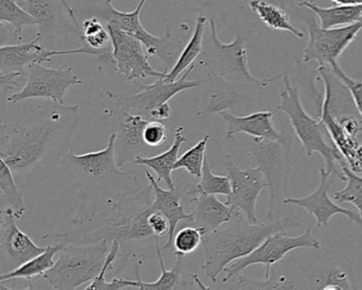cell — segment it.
I'll return each mask as SVG.
<instances>
[{
    "label": "cell",
    "instance_id": "6da1fadb",
    "mask_svg": "<svg viewBox=\"0 0 362 290\" xmlns=\"http://www.w3.org/2000/svg\"><path fill=\"white\" fill-rule=\"evenodd\" d=\"M80 122L79 105L54 100L37 103L13 122H1L0 160L22 190L39 187L69 152Z\"/></svg>",
    "mask_w": 362,
    "mask_h": 290
},
{
    "label": "cell",
    "instance_id": "7a4b0ae2",
    "mask_svg": "<svg viewBox=\"0 0 362 290\" xmlns=\"http://www.w3.org/2000/svg\"><path fill=\"white\" fill-rule=\"evenodd\" d=\"M151 190L149 184L97 201L94 207L79 211L69 232L47 234L44 239L64 243H95L107 239L111 243L119 241L122 247L154 236L148 224Z\"/></svg>",
    "mask_w": 362,
    "mask_h": 290
},
{
    "label": "cell",
    "instance_id": "3957f363",
    "mask_svg": "<svg viewBox=\"0 0 362 290\" xmlns=\"http://www.w3.org/2000/svg\"><path fill=\"white\" fill-rule=\"evenodd\" d=\"M298 226H300V222L291 217L251 222L240 214L203 237L205 260L202 269L205 275L215 283L226 267L249 255L269 235Z\"/></svg>",
    "mask_w": 362,
    "mask_h": 290
},
{
    "label": "cell",
    "instance_id": "277c9868",
    "mask_svg": "<svg viewBox=\"0 0 362 290\" xmlns=\"http://www.w3.org/2000/svg\"><path fill=\"white\" fill-rule=\"evenodd\" d=\"M149 0H139L133 11L124 12L116 9L113 0H74L73 7L78 21L98 18L103 23L113 24L143 43L148 56L156 57L164 63L166 69L173 67L186 45L185 35H173L167 25L166 35L156 37L150 33L141 24V13Z\"/></svg>",
    "mask_w": 362,
    "mask_h": 290
},
{
    "label": "cell",
    "instance_id": "5b68a950",
    "mask_svg": "<svg viewBox=\"0 0 362 290\" xmlns=\"http://www.w3.org/2000/svg\"><path fill=\"white\" fill-rule=\"evenodd\" d=\"M116 134H112L107 147L99 151L77 154L74 149L63 156L61 164L65 173L77 182L86 192L94 190L101 199L132 192L143 187V184L132 171L120 170L116 163Z\"/></svg>",
    "mask_w": 362,
    "mask_h": 290
},
{
    "label": "cell",
    "instance_id": "8992f818",
    "mask_svg": "<svg viewBox=\"0 0 362 290\" xmlns=\"http://www.w3.org/2000/svg\"><path fill=\"white\" fill-rule=\"evenodd\" d=\"M209 35L203 42L199 63L206 75L214 76L228 86L264 96V91L284 75L256 78L252 75L247 58V41L237 35L234 41L223 43L218 37L217 23L209 21Z\"/></svg>",
    "mask_w": 362,
    "mask_h": 290
},
{
    "label": "cell",
    "instance_id": "52a82bcc",
    "mask_svg": "<svg viewBox=\"0 0 362 290\" xmlns=\"http://www.w3.org/2000/svg\"><path fill=\"white\" fill-rule=\"evenodd\" d=\"M283 82L285 88L279 95L281 103L275 109V113L281 112L287 115L307 156L317 152L325 162L326 170L332 173L334 179L345 181L342 165L346 161L334 147L325 124L320 118L311 117L303 108L300 93L296 86H292L289 76L284 75Z\"/></svg>",
    "mask_w": 362,
    "mask_h": 290
},
{
    "label": "cell",
    "instance_id": "ba28073f",
    "mask_svg": "<svg viewBox=\"0 0 362 290\" xmlns=\"http://www.w3.org/2000/svg\"><path fill=\"white\" fill-rule=\"evenodd\" d=\"M107 239L95 243H65L56 264L43 277L54 289H77L100 273L107 254Z\"/></svg>",
    "mask_w": 362,
    "mask_h": 290
},
{
    "label": "cell",
    "instance_id": "9c48e42d",
    "mask_svg": "<svg viewBox=\"0 0 362 290\" xmlns=\"http://www.w3.org/2000/svg\"><path fill=\"white\" fill-rule=\"evenodd\" d=\"M250 156L257 162L262 169L270 190L267 220L272 221L276 216L277 204L288 198V183L293 170V164L290 160L287 143L252 139L249 145Z\"/></svg>",
    "mask_w": 362,
    "mask_h": 290
},
{
    "label": "cell",
    "instance_id": "30bf717a",
    "mask_svg": "<svg viewBox=\"0 0 362 290\" xmlns=\"http://www.w3.org/2000/svg\"><path fill=\"white\" fill-rule=\"evenodd\" d=\"M321 247L320 241L313 236L310 228L305 231L300 236H289L286 232H276L269 235L253 252L245 257L239 258L226 267L224 272L223 283L230 281L233 277L240 274L245 269L253 265H264L266 268L264 277H271V267L281 262L289 252L300 248H313L319 249Z\"/></svg>",
    "mask_w": 362,
    "mask_h": 290
},
{
    "label": "cell",
    "instance_id": "8fae6325",
    "mask_svg": "<svg viewBox=\"0 0 362 290\" xmlns=\"http://www.w3.org/2000/svg\"><path fill=\"white\" fill-rule=\"evenodd\" d=\"M308 43L303 52L304 64L317 62V66L338 62L343 52L362 30V21L349 26L322 28L315 18H305Z\"/></svg>",
    "mask_w": 362,
    "mask_h": 290
},
{
    "label": "cell",
    "instance_id": "7c38bea8",
    "mask_svg": "<svg viewBox=\"0 0 362 290\" xmlns=\"http://www.w3.org/2000/svg\"><path fill=\"white\" fill-rule=\"evenodd\" d=\"M28 81L26 86L16 94L8 97L12 105H18L28 99H49L64 103L65 93L71 86L83 83L74 73L73 67L49 69L42 63L29 65Z\"/></svg>",
    "mask_w": 362,
    "mask_h": 290
},
{
    "label": "cell",
    "instance_id": "4fadbf2b",
    "mask_svg": "<svg viewBox=\"0 0 362 290\" xmlns=\"http://www.w3.org/2000/svg\"><path fill=\"white\" fill-rule=\"evenodd\" d=\"M21 5L37 21V37L45 47L69 35H77L82 41L81 25L71 18V6L67 0H23Z\"/></svg>",
    "mask_w": 362,
    "mask_h": 290
},
{
    "label": "cell",
    "instance_id": "5bb4252c",
    "mask_svg": "<svg viewBox=\"0 0 362 290\" xmlns=\"http://www.w3.org/2000/svg\"><path fill=\"white\" fill-rule=\"evenodd\" d=\"M107 28L111 37L114 67L120 75L129 81L166 77L168 71H158L151 66L139 40L115 25L107 24Z\"/></svg>",
    "mask_w": 362,
    "mask_h": 290
},
{
    "label": "cell",
    "instance_id": "9a60e30c",
    "mask_svg": "<svg viewBox=\"0 0 362 290\" xmlns=\"http://www.w3.org/2000/svg\"><path fill=\"white\" fill-rule=\"evenodd\" d=\"M194 64L184 73L180 79L168 81L165 78H158L154 83L141 86V91L137 94L128 95L119 101L118 108L128 112L137 114L150 120V115L154 110L164 103H169L175 95L184 91L201 88L204 86L205 80H188L190 74L194 71Z\"/></svg>",
    "mask_w": 362,
    "mask_h": 290
},
{
    "label": "cell",
    "instance_id": "2e32d148",
    "mask_svg": "<svg viewBox=\"0 0 362 290\" xmlns=\"http://www.w3.org/2000/svg\"><path fill=\"white\" fill-rule=\"evenodd\" d=\"M232 184V192L226 202L243 211L249 221L259 222L256 216V203L264 187H268L266 178L259 167L243 169L233 161L226 165Z\"/></svg>",
    "mask_w": 362,
    "mask_h": 290
},
{
    "label": "cell",
    "instance_id": "e0dca14e",
    "mask_svg": "<svg viewBox=\"0 0 362 290\" xmlns=\"http://www.w3.org/2000/svg\"><path fill=\"white\" fill-rule=\"evenodd\" d=\"M334 178L332 173H328L325 168L320 169V183L317 190L311 192L310 195L302 198H288L284 199L283 204L296 205V207H303L306 209L310 215L315 217L317 226H327L329 224V220L334 215H343L353 222L362 228V217L358 211H351V209H344L341 205L336 204L330 199L329 190L334 183Z\"/></svg>",
    "mask_w": 362,
    "mask_h": 290
},
{
    "label": "cell",
    "instance_id": "ac0fdd59",
    "mask_svg": "<svg viewBox=\"0 0 362 290\" xmlns=\"http://www.w3.org/2000/svg\"><path fill=\"white\" fill-rule=\"evenodd\" d=\"M13 209L10 207L0 211V250L3 266L10 264V270L18 268L31 258L40 255L46 250L39 247L29 235L18 228Z\"/></svg>",
    "mask_w": 362,
    "mask_h": 290
},
{
    "label": "cell",
    "instance_id": "d6986e66",
    "mask_svg": "<svg viewBox=\"0 0 362 290\" xmlns=\"http://www.w3.org/2000/svg\"><path fill=\"white\" fill-rule=\"evenodd\" d=\"M74 54V50H48L39 37L28 43L3 45L0 47V74L21 73L33 63L52 62L57 56Z\"/></svg>",
    "mask_w": 362,
    "mask_h": 290
},
{
    "label": "cell",
    "instance_id": "ffe728a7",
    "mask_svg": "<svg viewBox=\"0 0 362 290\" xmlns=\"http://www.w3.org/2000/svg\"><path fill=\"white\" fill-rule=\"evenodd\" d=\"M149 122L147 118L137 114L128 113L118 108L115 120V156L118 167L127 163L134 162L139 152L146 145L144 141V129Z\"/></svg>",
    "mask_w": 362,
    "mask_h": 290
},
{
    "label": "cell",
    "instance_id": "44dd1931",
    "mask_svg": "<svg viewBox=\"0 0 362 290\" xmlns=\"http://www.w3.org/2000/svg\"><path fill=\"white\" fill-rule=\"evenodd\" d=\"M275 111H256L245 116H237L228 111L219 115L226 124V139H233L237 134L249 135L252 139L285 143L284 135L275 128L273 117Z\"/></svg>",
    "mask_w": 362,
    "mask_h": 290
},
{
    "label": "cell",
    "instance_id": "7402d4cb",
    "mask_svg": "<svg viewBox=\"0 0 362 290\" xmlns=\"http://www.w3.org/2000/svg\"><path fill=\"white\" fill-rule=\"evenodd\" d=\"M190 201L194 203V207L192 211V221L188 224L200 228L204 234L217 230L243 214L234 205L221 202L216 195H194Z\"/></svg>",
    "mask_w": 362,
    "mask_h": 290
},
{
    "label": "cell",
    "instance_id": "603a6c76",
    "mask_svg": "<svg viewBox=\"0 0 362 290\" xmlns=\"http://www.w3.org/2000/svg\"><path fill=\"white\" fill-rule=\"evenodd\" d=\"M147 175L148 181L152 186L154 198L153 202L150 205L149 209L151 211H158L164 214L168 218L170 222V231H169L168 239L163 245L162 250H167L173 245V237H175V231H177V224L185 220L188 222L192 221V213H185L183 205L181 203V192L175 190H164L158 185V180L154 179L153 175L149 171H145Z\"/></svg>",
    "mask_w": 362,
    "mask_h": 290
},
{
    "label": "cell",
    "instance_id": "cb8c5ba5",
    "mask_svg": "<svg viewBox=\"0 0 362 290\" xmlns=\"http://www.w3.org/2000/svg\"><path fill=\"white\" fill-rule=\"evenodd\" d=\"M156 252H158V260H160L162 273L160 277L154 282H144L141 277V262H137V279H118L127 289L139 288L141 290H175L181 288L182 281V260L183 257H177L173 268L167 269L165 267L164 260L162 256V247L158 237H156Z\"/></svg>",
    "mask_w": 362,
    "mask_h": 290
},
{
    "label": "cell",
    "instance_id": "d4e9b609",
    "mask_svg": "<svg viewBox=\"0 0 362 290\" xmlns=\"http://www.w3.org/2000/svg\"><path fill=\"white\" fill-rule=\"evenodd\" d=\"M183 127L177 129L175 141L166 151L158 154V156H151V158H144V156H139L133 162L134 164L143 165V166H147L148 168H151L158 175V183L160 181H164L169 190H175V182L171 177V173L175 170V164L179 160L181 146L187 141V139L183 135Z\"/></svg>",
    "mask_w": 362,
    "mask_h": 290
},
{
    "label": "cell",
    "instance_id": "484cf974",
    "mask_svg": "<svg viewBox=\"0 0 362 290\" xmlns=\"http://www.w3.org/2000/svg\"><path fill=\"white\" fill-rule=\"evenodd\" d=\"M298 7L306 8L317 16L322 28L349 26L362 21V5H336L322 8L315 1H303Z\"/></svg>",
    "mask_w": 362,
    "mask_h": 290
},
{
    "label": "cell",
    "instance_id": "4316f807",
    "mask_svg": "<svg viewBox=\"0 0 362 290\" xmlns=\"http://www.w3.org/2000/svg\"><path fill=\"white\" fill-rule=\"evenodd\" d=\"M64 243H57L54 245H47L45 251L35 257L31 258L25 264L21 265L18 268L13 270L8 271L6 273H1L0 275V283L14 281V279H26V281H33V277L42 275L46 271L49 270L54 264V256L60 253L64 249Z\"/></svg>",
    "mask_w": 362,
    "mask_h": 290
},
{
    "label": "cell",
    "instance_id": "83f0119b",
    "mask_svg": "<svg viewBox=\"0 0 362 290\" xmlns=\"http://www.w3.org/2000/svg\"><path fill=\"white\" fill-rule=\"evenodd\" d=\"M207 24H209L207 18L201 16H197L194 33H192L190 39L188 40L184 50H182L181 54H180L175 64L167 73L165 79L168 80V81H175V80L179 79V76L185 73L192 65H194V61L199 59L201 52H202L205 28H206Z\"/></svg>",
    "mask_w": 362,
    "mask_h": 290
},
{
    "label": "cell",
    "instance_id": "f1b7e54d",
    "mask_svg": "<svg viewBox=\"0 0 362 290\" xmlns=\"http://www.w3.org/2000/svg\"><path fill=\"white\" fill-rule=\"evenodd\" d=\"M249 7L259 18L260 22L272 30L285 31L298 39L305 37L302 31L292 25L289 16L276 4L267 0H250Z\"/></svg>",
    "mask_w": 362,
    "mask_h": 290
},
{
    "label": "cell",
    "instance_id": "f546056e",
    "mask_svg": "<svg viewBox=\"0 0 362 290\" xmlns=\"http://www.w3.org/2000/svg\"><path fill=\"white\" fill-rule=\"evenodd\" d=\"M0 190H1V202L7 207L13 209L16 217L20 219L27 211L24 194L22 188L16 182L11 168L5 161L0 160Z\"/></svg>",
    "mask_w": 362,
    "mask_h": 290
},
{
    "label": "cell",
    "instance_id": "4dcf8cb0",
    "mask_svg": "<svg viewBox=\"0 0 362 290\" xmlns=\"http://www.w3.org/2000/svg\"><path fill=\"white\" fill-rule=\"evenodd\" d=\"M170 4L187 13L205 16L209 21L213 20L228 26L226 20L228 0H170Z\"/></svg>",
    "mask_w": 362,
    "mask_h": 290
},
{
    "label": "cell",
    "instance_id": "1f68e13d",
    "mask_svg": "<svg viewBox=\"0 0 362 290\" xmlns=\"http://www.w3.org/2000/svg\"><path fill=\"white\" fill-rule=\"evenodd\" d=\"M0 23L13 27L14 39H22L23 29L37 26V21L16 0H0Z\"/></svg>",
    "mask_w": 362,
    "mask_h": 290
},
{
    "label": "cell",
    "instance_id": "d6a6232c",
    "mask_svg": "<svg viewBox=\"0 0 362 290\" xmlns=\"http://www.w3.org/2000/svg\"><path fill=\"white\" fill-rule=\"evenodd\" d=\"M232 192V184L228 175H215L211 170V163L207 156H205L204 165H203L202 175L200 182L197 184L196 187L192 188L188 195H222L228 197Z\"/></svg>",
    "mask_w": 362,
    "mask_h": 290
},
{
    "label": "cell",
    "instance_id": "836d02e7",
    "mask_svg": "<svg viewBox=\"0 0 362 290\" xmlns=\"http://www.w3.org/2000/svg\"><path fill=\"white\" fill-rule=\"evenodd\" d=\"M346 186L334 192V199L339 203H351L357 209L362 217V177L359 173H354L347 163L342 165Z\"/></svg>",
    "mask_w": 362,
    "mask_h": 290
},
{
    "label": "cell",
    "instance_id": "e575fe53",
    "mask_svg": "<svg viewBox=\"0 0 362 290\" xmlns=\"http://www.w3.org/2000/svg\"><path fill=\"white\" fill-rule=\"evenodd\" d=\"M209 139H211L209 134L205 135L196 145L184 152L183 156L177 160L175 170L185 169L192 177L200 179L202 175L203 165H204L205 156H206V147Z\"/></svg>",
    "mask_w": 362,
    "mask_h": 290
},
{
    "label": "cell",
    "instance_id": "d590c367",
    "mask_svg": "<svg viewBox=\"0 0 362 290\" xmlns=\"http://www.w3.org/2000/svg\"><path fill=\"white\" fill-rule=\"evenodd\" d=\"M204 232L200 228L190 226L180 228L173 237V245L177 257H184L196 251L203 243Z\"/></svg>",
    "mask_w": 362,
    "mask_h": 290
},
{
    "label": "cell",
    "instance_id": "8d00e7d4",
    "mask_svg": "<svg viewBox=\"0 0 362 290\" xmlns=\"http://www.w3.org/2000/svg\"><path fill=\"white\" fill-rule=\"evenodd\" d=\"M293 282L288 279L283 275H273V277H264V279H254L245 275H237L236 283L230 286V289H296Z\"/></svg>",
    "mask_w": 362,
    "mask_h": 290
},
{
    "label": "cell",
    "instance_id": "74e56055",
    "mask_svg": "<svg viewBox=\"0 0 362 290\" xmlns=\"http://www.w3.org/2000/svg\"><path fill=\"white\" fill-rule=\"evenodd\" d=\"M81 28L82 43L93 50H105V46L111 41L109 30L98 18H90L83 21Z\"/></svg>",
    "mask_w": 362,
    "mask_h": 290
},
{
    "label": "cell",
    "instance_id": "f35d334b",
    "mask_svg": "<svg viewBox=\"0 0 362 290\" xmlns=\"http://www.w3.org/2000/svg\"><path fill=\"white\" fill-rule=\"evenodd\" d=\"M120 247H122V245H120L118 240H114L113 243H111V249H110L107 260H105V265H103L100 273L90 282V285L86 286V289H127L124 285H122L118 279H113L111 282H107V279H105V275H107V271L113 267L114 262H115L116 258H117Z\"/></svg>",
    "mask_w": 362,
    "mask_h": 290
},
{
    "label": "cell",
    "instance_id": "ab89813d",
    "mask_svg": "<svg viewBox=\"0 0 362 290\" xmlns=\"http://www.w3.org/2000/svg\"><path fill=\"white\" fill-rule=\"evenodd\" d=\"M144 141L149 147H160L168 139L166 126L160 120H149L144 129Z\"/></svg>",
    "mask_w": 362,
    "mask_h": 290
},
{
    "label": "cell",
    "instance_id": "60d3db41",
    "mask_svg": "<svg viewBox=\"0 0 362 290\" xmlns=\"http://www.w3.org/2000/svg\"><path fill=\"white\" fill-rule=\"evenodd\" d=\"M332 71L344 82L345 86L349 88L351 95H353L354 101H355L356 107L362 118V81L361 80L354 79L344 73L338 62L332 63L329 65Z\"/></svg>",
    "mask_w": 362,
    "mask_h": 290
},
{
    "label": "cell",
    "instance_id": "b9f144b4",
    "mask_svg": "<svg viewBox=\"0 0 362 290\" xmlns=\"http://www.w3.org/2000/svg\"><path fill=\"white\" fill-rule=\"evenodd\" d=\"M148 224L153 232L154 236L160 238L164 237L165 235L169 234L170 231V222L168 218L158 211H151L149 209V214H148Z\"/></svg>",
    "mask_w": 362,
    "mask_h": 290
},
{
    "label": "cell",
    "instance_id": "7bdbcfd3",
    "mask_svg": "<svg viewBox=\"0 0 362 290\" xmlns=\"http://www.w3.org/2000/svg\"><path fill=\"white\" fill-rule=\"evenodd\" d=\"M351 285L347 279L346 273L342 270L334 269L327 275V283L322 287L323 290L330 289H351Z\"/></svg>",
    "mask_w": 362,
    "mask_h": 290
},
{
    "label": "cell",
    "instance_id": "ee69618b",
    "mask_svg": "<svg viewBox=\"0 0 362 290\" xmlns=\"http://www.w3.org/2000/svg\"><path fill=\"white\" fill-rule=\"evenodd\" d=\"M343 130L353 137H358L362 132V118L360 115H344L336 120Z\"/></svg>",
    "mask_w": 362,
    "mask_h": 290
},
{
    "label": "cell",
    "instance_id": "f6af8a7d",
    "mask_svg": "<svg viewBox=\"0 0 362 290\" xmlns=\"http://www.w3.org/2000/svg\"><path fill=\"white\" fill-rule=\"evenodd\" d=\"M22 76L25 75L21 73L0 74V88H1V93L6 94V93L16 88L18 86V79L22 77Z\"/></svg>",
    "mask_w": 362,
    "mask_h": 290
},
{
    "label": "cell",
    "instance_id": "bcb514c9",
    "mask_svg": "<svg viewBox=\"0 0 362 290\" xmlns=\"http://www.w3.org/2000/svg\"><path fill=\"white\" fill-rule=\"evenodd\" d=\"M171 115H173V110H171L170 103H166L152 112L151 115H150V120H168Z\"/></svg>",
    "mask_w": 362,
    "mask_h": 290
},
{
    "label": "cell",
    "instance_id": "7dc6e473",
    "mask_svg": "<svg viewBox=\"0 0 362 290\" xmlns=\"http://www.w3.org/2000/svg\"><path fill=\"white\" fill-rule=\"evenodd\" d=\"M349 168L356 173H362V144L360 143L356 150L355 156L353 160L349 164Z\"/></svg>",
    "mask_w": 362,
    "mask_h": 290
},
{
    "label": "cell",
    "instance_id": "c3c4849f",
    "mask_svg": "<svg viewBox=\"0 0 362 290\" xmlns=\"http://www.w3.org/2000/svg\"><path fill=\"white\" fill-rule=\"evenodd\" d=\"M337 5H362V0H332Z\"/></svg>",
    "mask_w": 362,
    "mask_h": 290
},
{
    "label": "cell",
    "instance_id": "681fc988",
    "mask_svg": "<svg viewBox=\"0 0 362 290\" xmlns=\"http://www.w3.org/2000/svg\"><path fill=\"white\" fill-rule=\"evenodd\" d=\"M276 1L281 4V6H286V7H290L292 9H296L298 6L296 4V0H276Z\"/></svg>",
    "mask_w": 362,
    "mask_h": 290
},
{
    "label": "cell",
    "instance_id": "f907efd6",
    "mask_svg": "<svg viewBox=\"0 0 362 290\" xmlns=\"http://www.w3.org/2000/svg\"><path fill=\"white\" fill-rule=\"evenodd\" d=\"M67 1L69 3V1H74V0H67Z\"/></svg>",
    "mask_w": 362,
    "mask_h": 290
}]
</instances>
